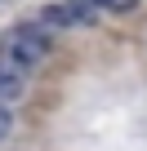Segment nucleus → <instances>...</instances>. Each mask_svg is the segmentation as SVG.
Returning a JSON list of instances; mask_svg holds the SVG:
<instances>
[{
  "label": "nucleus",
  "mask_w": 147,
  "mask_h": 151,
  "mask_svg": "<svg viewBox=\"0 0 147 151\" xmlns=\"http://www.w3.org/2000/svg\"><path fill=\"white\" fill-rule=\"evenodd\" d=\"M0 58L18 71H36L45 58H49V36L36 27V22H18L0 36Z\"/></svg>",
  "instance_id": "nucleus-1"
},
{
  "label": "nucleus",
  "mask_w": 147,
  "mask_h": 151,
  "mask_svg": "<svg viewBox=\"0 0 147 151\" xmlns=\"http://www.w3.org/2000/svg\"><path fill=\"white\" fill-rule=\"evenodd\" d=\"M40 18L49 27H89L94 22V9L89 5H76V0H58V5H45Z\"/></svg>",
  "instance_id": "nucleus-2"
},
{
  "label": "nucleus",
  "mask_w": 147,
  "mask_h": 151,
  "mask_svg": "<svg viewBox=\"0 0 147 151\" xmlns=\"http://www.w3.org/2000/svg\"><path fill=\"white\" fill-rule=\"evenodd\" d=\"M22 93H27V71H18V67H9L5 58H0V107L18 102Z\"/></svg>",
  "instance_id": "nucleus-3"
},
{
  "label": "nucleus",
  "mask_w": 147,
  "mask_h": 151,
  "mask_svg": "<svg viewBox=\"0 0 147 151\" xmlns=\"http://www.w3.org/2000/svg\"><path fill=\"white\" fill-rule=\"evenodd\" d=\"M76 5H89V9H134L138 0H76Z\"/></svg>",
  "instance_id": "nucleus-4"
},
{
  "label": "nucleus",
  "mask_w": 147,
  "mask_h": 151,
  "mask_svg": "<svg viewBox=\"0 0 147 151\" xmlns=\"http://www.w3.org/2000/svg\"><path fill=\"white\" fill-rule=\"evenodd\" d=\"M9 133H14V111H9V107H0V142H5Z\"/></svg>",
  "instance_id": "nucleus-5"
}]
</instances>
